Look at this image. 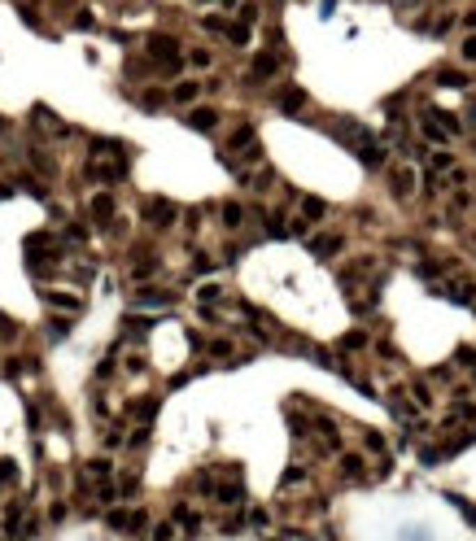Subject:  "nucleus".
I'll use <instances>...</instances> for the list:
<instances>
[{"instance_id": "nucleus-1", "label": "nucleus", "mask_w": 476, "mask_h": 541, "mask_svg": "<svg viewBox=\"0 0 476 541\" xmlns=\"http://www.w3.org/2000/svg\"><path fill=\"white\" fill-rule=\"evenodd\" d=\"M105 524H109V528L114 533H127V537H144V533H149V511H144V506H127V511H109L105 515Z\"/></svg>"}, {"instance_id": "nucleus-2", "label": "nucleus", "mask_w": 476, "mask_h": 541, "mask_svg": "<svg viewBox=\"0 0 476 541\" xmlns=\"http://www.w3.org/2000/svg\"><path fill=\"white\" fill-rule=\"evenodd\" d=\"M149 57L153 61H162V65H171V61H179V40L175 36H149Z\"/></svg>"}, {"instance_id": "nucleus-3", "label": "nucleus", "mask_w": 476, "mask_h": 541, "mask_svg": "<svg viewBox=\"0 0 476 541\" xmlns=\"http://www.w3.org/2000/svg\"><path fill=\"white\" fill-rule=\"evenodd\" d=\"M249 75H254V79H275V75H280V53H271V48L254 53V61H249Z\"/></svg>"}, {"instance_id": "nucleus-4", "label": "nucleus", "mask_w": 476, "mask_h": 541, "mask_svg": "<svg viewBox=\"0 0 476 541\" xmlns=\"http://www.w3.org/2000/svg\"><path fill=\"white\" fill-rule=\"evenodd\" d=\"M171 301H175V292H167V288H140L136 297H131V306H140V310L144 306H149V310H167Z\"/></svg>"}, {"instance_id": "nucleus-5", "label": "nucleus", "mask_w": 476, "mask_h": 541, "mask_svg": "<svg viewBox=\"0 0 476 541\" xmlns=\"http://www.w3.org/2000/svg\"><path fill=\"white\" fill-rule=\"evenodd\" d=\"M201 92H206V84H197V79H179V84L171 88V101H175V105H184V109H192Z\"/></svg>"}, {"instance_id": "nucleus-6", "label": "nucleus", "mask_w": 476, "mask_h": 541, "mask_svg": "<svg viewBox=\"0 0 476 541\" xmlns=\"http://www.w3.org/2000/svg\"><path fill=\"white\" fill-rule=\"evenodd\" d=\"M240 498H245V485H240V476H236V471H232L227 480H219V485H215V502H223V506H236Z\"/></svg>"}, {"instance_id": "nucleus-7", "label": "nucleus", "mask_w": 476, "mask_h": 541, "mask_svg": "<svg viewBox=\"0 0 476 541\" xmlns=\"http://www.w3.org/2000/svg\"><path fill=\"white\" fill-rule=\"evenodd\" d=\"M188 127H192V131H215V127H219V109L192 105V109H188Z\"/></svg>"}, {"instance_id": "nucleus-8", "label": "nucleus", "mask_w": 476, "mask_h": 541, "mask_svg": "<svg viewBox=\"0 0 476 541\" xmlns=\"http://www.w3.org/2000/svg\"><path fill=\"white\" fill-rule=\"evenodd\" d=\"M389 188H393L398 201H402V196H411V192H415V171H411V166H398V171L389 175Z\"/></svg>"}, {"instance_id": "nucleus-9", "label": "nucleus", "mask_w": 476, "mask_h": 541, "mask_svg": "<svg viewBox=\"0 0 476 541\" xmlns=\"http://www.w3.org/2000/svg\"><path fill=\"white\" fill-rule=\"evenodd\" d=\"M88 210H92V219H96V223H109V219H114V192H92Z\"/></svg>"}, {"instance_id": "nucleus-10", "label": "nucleus", "mask_w": 476, "mask_h": 541, "mask_svg": "<svg viewBox=\"0 0 476 541\" xmlns=\"http://www.w3.org/2000/svg\"><path fill=\"white\" fill-rule=\"evenodd\" d=\"M171 524H175V528H184V533H197V528H201V515H197V511H188L184 502H175Z\"/></svg>"}, {"instance_id": "nucleus-11", "label": "nucleus", "mask_w": 476, "mask_h": 541, "mask_svg": "<svg viewBox=\"0 0 476 541\" xmlns=\"http://www.w3.org/2000/svg\"><path fill=\"white\" fill-rule=\"evenodd\" d=\"M341 244H346L341 236L323 232V236H315V240H310V253H315V258H332V253H341Z\"/></svg>"}, {"instance_id": "nucleus-12", "label": "nucleus", "mask_w": 476, "mask_h": 541, "mask_svg": "<svg viewBox=\"0 0 476 541\" xmlns=\"http://www.w3.org/2000/svg\"><path fill=\"white\" fill-rule=\"evenodd\" d=\"M149 219L158 223V232H167V227L179 219V210H175L171 201H153V205H149Z\"/></svg>"}, {"instance_id": "nucleus-13", "label": "nucleus", "mask_w": 476, "mask_h": 541, "mask_svg": "<svg viewBox=\"0 0 476 541\" xmlns=\"http://www.w3.org/2000/svg\"><path fill=\"white\" fill-rule=\"evenodd\" d=\"M275 105H280V113H302L306 109V92L302 88H289V92L275 96Z\"/></svg>"}, {"instance_id": "nucleus-14", "label": "nucleus", "mask_w": 476, "mask_h": 541, "mask_svg": "<svg viewBox=\"0 0 476 541\" xmlns=\"http://www.w3.org/2000/svg\"><path fill=\"white\" fill-rule=\"evenodd\" d=\"M44 301L53 306V310H66V315H79V310H84V301H79L75 292H48Z\"/></svg>"}, {"instance_id": "nucleus-15", "label": "nucleus", "mask_w": 476, "mask_h": 541, "mask_svg": "<svg viewBox=\"0 0 476 541\" xmlns=\"http://www.w3.org/2000/svg\"><path fill=\"white\" fill-rule=\"evenodd\" d=\"M328 214V201H323V196H302V219L306 223H319Z\"/></svg>"}, {"instance_id": "nucleus-16", "label": "nucleus", "mask_w": 476, "mask_h": 541, "mask_svg": "<svg viewBox=\"0 0 476 541\" xmlns=\"http://www.w3.org/2000/svg\"><path fill=\"white\" fill-rule=\"evenodd\" d=\"M84 471H88V480H92V485H105V480L114 476L109 458H88V467H84Z\"/></svg>"}, {"instance_id": "nucleus-17", "label": "nucleus", "mask_w": 476, "mask_h": 541, "mask_svg": "<svg viewBox=\"0 0 476 541\" xmlns=\"http://www.w3.org/2000/svg\"><path fill=\"white\" fill-rule=\"evenodd\" d=\"M22 519H26V502H9V506H5V528H9V537H18Z\"/></svg>"}, {"instance_id": "nucleus-18", "label": "nucleus", "mask_w": 476, "mask_h": 541, "mask_svg": "<svg viewBox=\"0 0 476 541\" xmlns=\"http://www.w3.org/2000/svg\"><path fill=\"white\" fill-rule=\"evenodd\" d=\"M18 480H22L18 463H13V458H0V489H18Z\"/></svg>"}, {"instance_id": "nucleus-19", "label": "nucleus", "mask_w": 476, "mask_h": 541, "mask_svg": "<svg viewBox=\"0 0 476 541\" xmlns=\"http://www.w3.org/2000/svg\"><path fill=\"white\" fill-rule=\"evenodd\" d=\"M219 219H223V227H227V232H236V227L245 223V210H240L236 201H223V210H219Z\"/></svg>"}, {"instance_id": "nucleus-20", "label": "nucleus", "mask_w": 476, "mask_h": 541, "mask_svg": "<svg viewBox=\"0 0 476 541\" xmlns=\"http://www.w3.org/2000/svg\"><path fill=\"white\" fill-rule=\"evenodd\" d=\"M341 471H346L350 480H363V476H367V463H363L358 454H341Z\"/></svg>"}, {"instance_id": "nucleus-21", "label": "nucleus", "mask_w": 476, "mask_h": 541, "mask_svg": "<svg viewBox=\"0 0 476 541\" xmlns=\"http://www.w3.org/2000/svg\"><path fill=\"white\" fill-rule=\"evenodd\" d=\"M245 144H254V127H249V123H240L232 136H227V149H232V153H236V149H245Z\"/></svg>"}, {"instance_id": "nucleus-22", "label": "nucleus", "mask_w": 476, "mask_h": 541, "mask_svg": "<svg viewBox=\"0 0 476 541\" xmlns=\"http://www.w3.org/2000/svg\"><path fill=\"white\" fill-rule=\"evenodd\" d=\"M153 275H158V262H153V258H144V262H136V267H131V280H136V284L153 280Z\"/></svg>"}, {"instance_id": "nucleus-23", "label": "nucleus", "mask_w": 476, "mask_h": 541, "mask_svg": "<svg viewBox=\"0 0 476 541\" xmlns=\"http://www.w3.org/2000/svg\"><path fill=\"white\" fill-rule=\"evenodd\" d=\"M31 166H36L40 175H57V162L48 157V153H40V149H31Z\"/></svg>"}, {"instance_id": "nucleus-24", "label": "nucleus", "mask_w": 476, "mask_h": 541, "mask_svg": "<svg viewBox=\"0 0 476 541\" xmlns=\"http://www.w3.org/2000/svg\"><path fill=\"white\" fill-rule=\"evenodd\" d=\"M149 541H175V524H171V519L149 524Z\"/></svg>"}, {"instance_id": "nucleus-25", "label": "nucleus", "mask_w": 476, "mask_h": 541, "mask_svg": "<svg viewBox=\"0 0 476 541\" xmlns=\"http://www.w3.org/2000/svg\"><path fill=\"white\" fill-rule=\"evenodd\" d=\"M188 61L197 65V70H210V65H215V53H210V48H192Z\"/></svg>"}, {"instance_id": "nucleus-26", "label": "nucleus", "mask_w": 476, "mask_h": 541, "mask_svg": "<svg viewBox=\"0 0 476 541\" xmlns=\"http://www.w3.org/2000/svg\"><path fill=\"white\" fill-rule=\"evenodd\" d=\"M437 84H446V88H468V75H459V70H437Z\"/></svg>"}, {"instance_id": "nucleus-27", "label": "nucleus", "mask_w": 476, "mask_h": 541, "mask_svg": "<svg viewBox=\"0 0 476 541\" xmlns=\"http://www.w3.org/2000/svg\"><path fill=\"white\" fill-rule=\"evenodd\" d=\"M206 350H210V358H232V340H227V336H215Z\"/></svg>"}, {"instance_id": "nucleus-28", "label": "nucleus", "mask_w": 476, "mask_h": 541, "mask_svg": "<svg viewBox=\"0 0 476 541\" xmlns=\"http://www.w3.org/2000/svg\"><path fill=\"white\" fill-rule=\"evenodd\" d=\"M144 446H149V423H140V428L127 437V450H144Z\"/></svg>"}, {"instance_id": "nucleus-29", "label": "nucleus", "mask_w": 476, "mask_h": 541, "mask_svg": "<svg viewBox=\"0 0 476 541\" xmlns=\"http://www.w3.org/2000/svg\"><path fill=\"white\" fill-rule=\"evenodd\" d=\"M131 415H136V419H140V423H149V419H153V415H158V402H149V398H144V402H140V406H131Z\"/></svg>"}, {"instance_id": "nucleus-30", "label": "nucleus", "mask_w": 476, "mask_h": 541, "mask_svg": "<svg viewBox=\"0 0 476 541\" xmlns=\"http://www.w3.org/2000/svg\"><path fill=\"white\" fill-rule=\"evenodd\" d=\"M223 36L232 40V44H245V40H249V26H245V22H232V26L223 31Z\"/></svg>"}, {"instance_id": "nucleus-31", "label": "nucleus", "mask_w": 476, "mask_h": 541, "mask_svg": "<svg viewBox=\"0 0 476 541\" xmlns=\"http://www.w3.org/2000/svg\"><path fill=\"white\" fill-rule=\"evenodd\" d=\"M197 297H201V306H215V301H223V288H219V284H206Z\"/></svg>"}, {"instance_id": "nucleus-32", "label": "nucleus", "mask_w": 476, "mask_h": 541, "mask_svg": "<svg viewBox=\"0 0 476 541\" xmlns=\"http://www.w3.org/2000/svg\"><path fill=\"white\" fill-rule=\"evenodd\" d=\"M363 446H367L371 454H385V437H381V432L371 428V432H363Z\"/></svg>"}, {"instance_id": "nucleus-33", "label": "nucleus", "mask_w": 476, "mask_h": 541, "mask_svg": "<svg viewBox=\"0 0 476 541\" xmlns=\"http://www.w3.org/2000/svg\"><path fill=\"white\" fill-rule=\"evenodd\" d=\"M429 162H433V171H450V166H454V153H446V149H441V153H433Z\"/></svg>"}, {"instance_id": "nucleus-34", "label": "nucleus", "mask_w": 476, "mask_h": 541, "mask_svg": "<svg viewBox=\"0 0 476 541\" xmlns=\"http://www.w3.org/2000/svg\"><path fill=\"white\" fill-rule=\"evenodd\" d=\"M302 480H306V471H302V467H289L280 485H284V489H293V485H302Z\"/></svg>"}, {"instance_id": "nucleus-35", "label": "nucleus", "mask_w": 476, "mask_h": 541, "mask_svg": "<svg viewBox=\"0 0 476 541\" xmlns=\"http://www.w3.org/2000/svg\"><path fill=\"white\" fill-rule=\"evenodd\" d=\"M424 136H429L433 144H446V131H441L437 123H424Z\"/></svg>"}, {"instance_id": "nucleus-36", "label": "nucleus", "mask_w": 476, "mask_h": 541, "mask_svg": "<svg viewBox=\"0 0 476 541\" xmlns=\"http://www.w3.org/2000/svg\"><path fill=\"white\" fill-rule=\"evenodd\" d=\"M459 57H463V61H476V36H468V40H463V48H459Z\"/></svg>"}, {"instance_id": "nucleus-37", "label": "nucleus", "mask_w": 476, "mask_h": 541, "mask_svg": "<svg viewBox=\"0 0 476 541\" xmlns=\"http://www.w3.org/2000/svg\"><path fill=\"white\" fill-rule=\"evenodd\" d=\"M341 345H346V350H363V345H367V336H363V332H350L346 340H341Z\"/></svg>"}, {"instance_id": "nucleus-38", "label": "nucleus", "mask_w": 476, "mask_h": 541, "mask_svg": "<svg viewBox=\"0 0 476 541\" xmlns=\"http://www.w3.org/2000/svg\"><path fill=\"white\" fill-rule=\"evenodd\" d=\"M411 393H415V402H420V406H433V393H429V384H415Z\"/></svg>"}, {"instance_id": "nucleus-39", "label": "nucleus", "mask_w": 476, "mask_h": 541, "mask_svg": "<svg viewBox=\"0 0 476 541\" xmlns=\"http://www.w3.org/2000/svg\"><path fill=\"white\" fill-rule=\"evenodd\" d=\"M48 327H53V340H66V332H70V323H66V319H53Z\"/></svg>"}, {"instance_id": "nucleus-40", "label": "nucleus", "mask_w": 476, "mask_h": 541, "mask_svg": "<svg viewBox=\"0 0 476 541\" xmlns=\"http://www.w3.org/2000/svg\"><path fill=\"white\" fill-rule=\"evenodd\" d=\"M48 519L61 524V519H66V502H53V506H48Z\"/></svg>"}, {"instance_id": "nucleus-41", "label": "nucleus", "mask_w": 476, "mask_h": 541, "mask_svg": "<svg viewBox=\"0 0 476 541\" xmlns=\"http://www.w3.org/2000/svg\"><path fill=\"white\" fill-rule=\"evenodd\" d=\"M249 524H254V528H267L271 515H267V511H249Z\"/></svg>"}, {"instance_id": "nucleus-42", "label": "nucleus", "mask_w": 476, "mask_h": 541, "mask_svg": "<svg viewBox=\"0 0 476 541\" xmlns=\"http://www.w3.org/2000/svg\"><path fill=\"white\" fill-rule=\"evenodd\" d=\"M140 105H144V109H158V105H162V96H158V92H144V96H140Z\"/></svg>"}, {"instance_id": "nucleus-43", "label": "nucleus", "mask_w": 476, "mask_h": 541, "mask_svg": "<svg viewBox=\"0 0 476 541\" xmlns=\"http://www.w3.org/2000/svg\"><path fill=\"white\" fill-rule=\"evenodd\" d=\"M463 22H468V31L476 36V9H468V13H463Z\"/></svg>"}, {"instance_id": "nucleus-44", "label": "nucleus", "mask_w": 476, "mask_h": 541, "mask_svg": "<svg viewBox=\"0 0 476 541\" xmlns=\"http://www.w3.org/2000/svg\"><path fill=\"white\" fill-rule=\"evenodd\" d=\"M219 5H223V9H240V0H219Z\"/></svg>"}, {"instance_id": "nucleus-45", "label": "nucleus", "mask_w": 476, "mask_h": 541, "mask_svg": "<svg viewBox=\"0 0 476 541\" xmlns=\"http://www.w3.org/2000/svg\"><path fill=\"white\" fill-rule=\"evenodd\" d=\"M468 519H472V524H476V506H468Z\"/></svg>"}, {"instance_id": "nucleus-46", "label": "nucleus", "mask_w": 476, "mask_h": 541, "mask_svg": "<svg viewBox=\"0 0 476 541\" xmlns=\"http://www.w3.org/2000/svg\"><path fill=\"white\" fill-rule=\"evenodd\" d=\"M5 127H9V123H5V118H0V136H5Z\"/></svg>"}, {"instance_id": "nucleus-47", "label": "nucleus", "mask_w": 476, "mask_h": 541, "mask_svg": "<svg viewBox=\"0 0 476 541\" xmlns=\"http://www.w3.org/2000/svg\"><path fill=\"white\" fill-rule=\"evenodd\" d=\"M271 541H275V537H271Z\"/></svg>"}]
</instances>
